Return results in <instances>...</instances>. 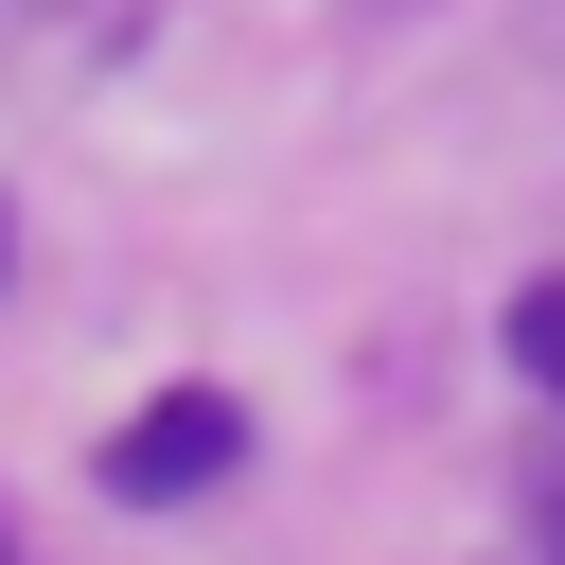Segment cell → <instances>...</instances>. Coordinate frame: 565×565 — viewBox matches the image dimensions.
Returning a JSON list of instances; mask_svg holds the SVG:
<instances>
[{
	"label": "cell",
	"instance_id": "6da1fadb",
	"mask_svg": "<svg viewBox=\"0 0 565 565\" xmlns=\"http://www.w3.org/2000/svg\"><path fill=\"white\" fill-rule=\"evenodd\" d=\"M230 441H247V406H230V388H159V406L106 441V494L177 512V494H212V477H230Z\"/></svg>",
	"mask_w": 565,
	"mask_h": 565
},
{
	"label": "cell",
	"instance_id": "7a4b0ae2",
	"mask_svg": "<svg viewBox=\"0 0 565 565\" xmlns=\"http://www.w3.org/2000/svg\"><path fill=\"white\" fill-rule=\"evenodd\" d=\"M512 371L565 406V282H530V300H512Z\"/></svg>",
	"mask_w": 565,
	"mask_h": 565
}]
</instances>
